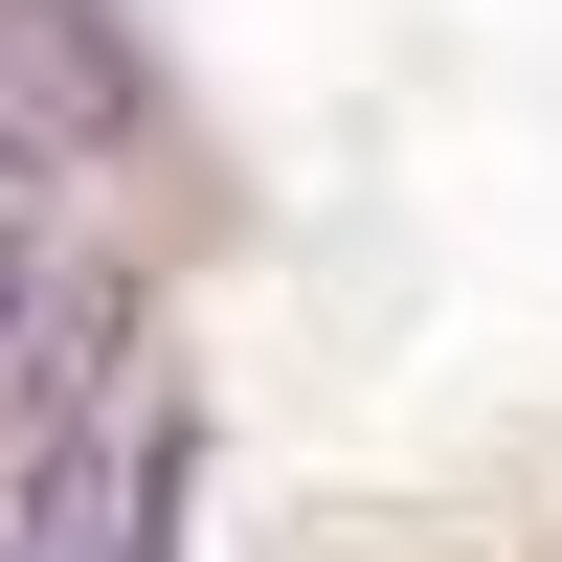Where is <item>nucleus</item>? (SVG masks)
<instances>
[{"label":"nucleus","mask_w":562,"mask_h":562,"mask_svg":"<svg viewBox=\"0 0 562 562\" xmlns=\"http://www.w3.org/2000/svg\"><path fill=\"white\" fill-rule=\"evenodd\" d=\"M0 135H23L45 180H68L90 135H135V45H113V0H0Z\"/></svg>","instance_id":"obj_2"},{"label":"nucleus","mask_w":562,"mask_h":562,"mask_svg":"<svg viewBox=\"0 0 562 562\" xmlns=\"http://www.w3.org/2000/svg\"><path fill=\"white\" fill-rule=\"evenodd\" d=\"M23 495H0V562H180V473H203V383L158 360V315L113 270H45L23 315Z\"/></svg>","instance_id":"obj_1"}]
</instances>
